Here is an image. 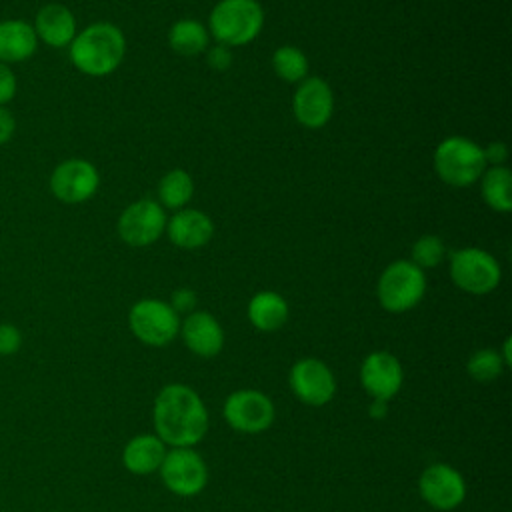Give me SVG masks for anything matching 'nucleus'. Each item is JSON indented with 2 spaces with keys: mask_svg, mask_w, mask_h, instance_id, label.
<instances>
[{
  "mask_svg": "<svg viewBox=\"0 0 512 512\" xmlns=\"http://www.w3.org/2000/svg\"><path fill=\"white\" fill-rule=\"evenodd\" d=\"M158 472L164 486L182 498L200 494L208 484V466L194 448H168Z\"/></svg>",
  "mask_w": 512,
  "mask_h": 512,
  "instance_id": "nucleus-8",
  "label": "nucleus"
},
{
  "mask_svg": "<svg viewBox=\"0 0 512 512\" xmlns=\"http://www.w3.org/2000/svg\"><path fill=\"white\" fill-rule=\"evenodd\" d=\"M426 292V278L422 268L410 260H396L384 268L378 278V302L384 310L400 314L412 310Z\"/></svg>",
  "mask_w": 512,
  "mask_h": 512,
  "instance_id": "nucleus-5",
  "label": "nucleus"
},
{
  "mask_svg": "<svg viewBox=\"0 0 512 512\" xmlns=\"http://www.w3.org/2000/svg\"><path fill=\"white\" fill-rule=\"evenodd\" d=\"M32 28L38 42L52 48H64L70 46L76 36V18L64 4L50 2L38 10Z\"/></svg>",
  "mask_w": 512,
  "mask_h": 512,
  "instance_id": "nucleus-17",
  "label": "nucleus"
},
{
  "mask_svg": "<svg viewBox=\"0 0 512 512\" xmlns=\"http://www.w3.org/2000/svg\"><path fill=\"white\" fill-rule=\"evenodd\" d=\"M132 334L148 346H166L180 332V318L168 302L156 298L138 300L128 312Z\"/></svg>",
  "mask_w": 512,
  "mask_h": 512,
  "instance_id": "nucleus-6",
  "label": "nucleus"
},
{
  "mask_svg": "<svg viewBox=\"0 0 512 512\" xmlns=\"http://www.w3.org/2000/svg\"><path fill=\"white\" fill-rule=\"evenodd\" d=\"M292 394L306 406H324L336 394V378L326 362L318 358H300L288 374Z\"/></svg>",
  "mask_w": 512,
  "mask_h": 512,
  "instance_id": "nucleus-11",
  "label": "nucleus"
},
{
  "mask_svg": "<svg viewBox=\"0 0 512 512\" xmlns=\"http://www.w3.org/2000/svg\"><path fill=\"white\" fill-rule=\"evenodd\" d=\"M274 72L286 82H302L308 74V60L296 46H280L272 54Z\"/></svg>",
  "mask_w": 512,
  "mask_h": 512,
  "instance_id": "nucleus-26",
  "label": "nucleus"
},
{
  "mask_svg": "<svg viewBox=\"0 0 512 512\" xmlns=\"http://www.w3.org/2000/svg\"><path fill=\"white\" fill-rule=\"evenodd\" d=\"M482 152H484L486 164L490 162L492 166H502V162L508 158V150L502 142H492L488 144V148H482Z\"/></svg>",
  "mask_w": 512,
  "mask_h": 512,
  "instance_id": "nucleus-33",
  "label": "nucleus"
},
{
  "mask_svg": "<svg viewBox=\"0 0 512 512\" xmlns=\"http://www.w3.org/2000/svg\"><path fill=\"white\" fill-rule=\"evenodd\" d=\"M48 186L56 200L64 204H82L96 194L100 174L92 162L84 158H68L52 170Z\"/></svg>",
  "mask_w": 512,
  "mask_h": 512,
  "instance_id": "nucleus-10",
  "label": "nucleus"
},
{
  "mask_svg": "<svg viewBox=\"0 0 512 512\" xmlns=\"http://www.w3.org/2000/svg\"><path fill=\"white\" fill-rule=\"evenodd\" d=\"M154 434L168 448H194L208 432V410L196 390L172 382L160 388L152 406Z\"/></svg>",
  "mask_w": 512,
  "mask_h": 512,
  "instance_id": "nucleus-1",
  "label": "nucleus"
},
{
  "mask_svg": "<svg viewBox=\"0 0 512 512\" xmlns=\"http://www.w3.org/2000/svg\"><path fill=\"white\" fill-rule=\"evenodd\" d=\"M434 168L442 182L464 188L472 186L486 170L482 148L462 136H450L442 140L434 152Z\"/></svg>",
  "mask_w": 512,
  "mask_h": 512,
  "instance_id": "nucleus-4",
  "label": "nucleus"
},
{
  "mask_svg": "<svg viewBox=\"0 0 512 512\" xmlns=\"http://www.w3.org/2000/svg\"><path fill=\"white\" fill-rule=\"evenodd\" d=\"M404 382V370L400 360L386 350L370 352L360 364V384L372 400H392Z\"/></svg>",
  "mask_w": 512,
  "mask_h": 512,
  "instance_id": "nucleus-13",
  "label": "nucleus"
},
{
  "mask_svg": "<svg viewBox=\"0 0 512 512\" xmlns=\"http://www.w3.org/2000/svg\"><path fill=\"white\" fill-rule=\"evenodd\" d=\"M192 192H194L192 176L182 168L170 170L168 174H164V178L158 184L160 202L174 210H180L192 198Z\"/></svg>",
  "mask_w": 512,
  "mask_h": 512,
  "instance_id": "nucleus-24",
  "label": "nucleus"
},
{
  "mask_svg": "<svg viewBox=\"0 0 512 512\" xmlns=\"http://www.w3.org/2000/svg\"><path fill=\"white\" fill-rule=\"evenodd\" d=\"M264 24V12L256 0H220L210 12V34L218 44L244 46L252 42Z\"/></svg>",
  "mask_w": 512,
  "mask_h": 512,
  "instance_id": "nucleus-3",
  "label": "nucleus"
},
{
  "mask_svg": "<svg viewBox=\"0 0 512 512\" xmlns=\"http://www.w3.org/2000/svg\"><path fill=\"white\" fill-rule=\"evenodd\" d=\"M178 334L186 348L200 358H214L224 348V330L210 312L194 310L186 314Z\"/></svg>",
  "mask_w": 512,
  "mask_h": 512,
  "instance_id": "nucleus-16",
  "label": "nucleus"
},
{
  "mask_svg": "<svg viewBox=\"0 0 512 512\" xmlns=\"http://www.w3.org/2000/svg\"><path fill=\"white\" fill-rule=\"evenodd\" d=\"M214 234L212 220L194 208L178 210L168 222V238L172 244L184 250H196L204 246Z\"/></svg>",
  "mask_w": 512,
  "mask_h": 512,
  "instance_id": "nucleus-18",
  "label": "nucleus"
},
{
  "mask_svg": "<svg viewBox=\"0 0 512 512\" xmlns=\"http://www.w3.org/2000/svg\"><path fill=\"white\" fill-rule=\"evenodd\" d=\"M506 370L500 352L494 348H480L474 350L466 362V372L472 380L480 382V384H488L496 378H500V374Z\"/></svg>",
  "mask_w": 512,
  "mask_h": 512,
  "instance_id": "nucleus-25",
  "label": "nucleus"
},
{
  "mask_svg": "<svg viewBox=\"0 0 512 512\" xmlns=\"http://www.w3.org/2000/svg\"><path fill=\"white\" fill-rule=\"evenodd\" d=\"M206 60H208V64H210L214 70L222 72V70H228V68H230V64H232V52L228 50V46L218 44V46H214V48L208 50Z\"/></svg>",
  "mask_w": 512,
  "mask_h": 512,
  "instance_id": "nucleus-31",
  "label": "nucleus"
},
{
  "mask_svg": "<svg viewBox=\"0 0 512 512\" xmlns=\"http://www.w3.org/2000/svg\"><path fill=\"white\" fill-rule=\"evenodd\" d=\"M452 282L468 294H488L500 284V266L496 258L480 248L456 250L450 258Z\"/></svg>",
  "mask_w": 512,
  "mask_h": 512,
  "instance_id": "nucleus-9",
  "label": "nucleus"
},
{
  "mask_svg": "<svg viewBox=\"0 0 512 512\" xmlns=\"http://www.w3.org/2000/svg\"><path fill=\"white\" fill-rule=\"evenodd\" d=\"M500 358L504 362V366H512V338H506L504 344H502V352H500Z\"/></svg>",
  "mask_w": 512,
  "mask_h": 512,
  "instance_id": "nucleus-35",
  "label": "nucleus"
},
{
  "mask_svg": "<svg viewBox=\"0 0 512 512\" xmlns=\"http://www.w3.org/2000/svg\"><path fill=\"white\" fill-rule=\"evenodd\" d=\"M512 174L504 166H492L482 174V196L496 212H508L512 208Z\"/></svg>",
  "mask_w": 512,
  "mask_h": 512,
  "instance_id": "nucleus-23",
  "label": "nucleus"
},
{
  "mask_svg": "<svg viewBox=\"0 0 512 512\" xmlns=\"http://www.w3.org/2000/svg\"><path fill=\"white\" fill-rule=\"evenodd\" d=\"M16 96V76L8 64L0 62V106L8 104Z\"/></svg>",
  "mask_w": 512,
  "mask_h": 512,
  "instance_id": "nucleus-30",
  "label": "nucleus"
},
{
  "mask_svg": "<svg viewBox=\"0 0 512 512\" xmlns=\"http://www.w3.org/2000/svg\"><path fill=\"white\" fill-rule=\"evenodd\" d=\"M14 132H16V118H14V114L6 106H0V146L10 142Z\"/></svg>",
  "mask_w": 512,
  "mask_h": 512,
  "instance_id": "nucleus-32",
  "label": "nucleus"
},
{
  "mask_svg": "<svg viewBox=\"0 0 512 512\" xmlns=\"http://www.w3.org/2000/svg\"><path fill=\"white\" fill-rule=\"evenodd\" d=\"M166 226V214L154 200L132 202L118 220V234L130 246H148L160 238Z\"/></svg>",
  "mask_w": 512,
  "mask_h": 512,
  "instance_id": "nucleus-14",
  "label": "nucleus"
},
{
  "mask_svg": "<svg viewBox=\"0 0 512 512\" xmlns=\"http://www.w3.org/2000/svg\"><path fill=\"white\" fill-rule=\"evenodd\" d=\"M248 320L260 332H274L288 320V302L278 292L262 290L248 302Z\"/></svg>",
  "mask_w": 512,
  "mask_h": 512,
  "instance_id": "nucleus-21",
  "label": "nucleus"
},
{
  "mask_svg": "<svg viewBox=\"0 0 512 512\" xmlns=\"http://www.w3.org/2000/svg\"><path fill=\"white\" fill-rule=\"evenodd\" d=\"M124 52V34L110 22H94L70 42V62L74 68L96 78L112 74L120 66Z\"/></svg>",
  "mask_w": 512,
  "mask_h": 512,
  "instance_id": "nucleus-2",
  "label": "nucleus"
},
{
  "mask_svg": "<svg viewBox=\"0 0 512 512\" xmlns=\"http://www.w3.org/2000/svg\"><path fill=\"white\" fill-rule=\"evenodd\" d=\"M418 492L434 510L450 512L464 502L466 480L454 466L436 462L422 470L418 478Z\"/></svg>",
  "mask_w": 512,
  "mask_h": 512,
  "instance_id": "nucleus-12",
  "label": "nucleus"
},
{
  "mask_svg": "<svg viewBox=\"0 0 512 512\" xmlns=\"http://www.w3.org/2000/svg\"><path fill=\"white\" fill-rule=\"evenodd\" d=\"M222 416L228 426L240 434L266 432L276 416L274 402L260 390L242 388L224 400Z\"/></svg>",
  "mask_w": 512,
  "mask_h": 512,
  "instance_id": "nucleus-7",
  "label": "nucleus"
},
{
  "mask_svg": "<svg viewBox=\"0 0 512 512\" xmlns=\"http://www.w3.org/2000/svg\"><path fill=\"white\" fill-rule=\"evenodd\" d=\"M296 120L306 128H322L334 110V96L328 86L318 76L304 78L294 92L292 100Z\"/></svg>",
  "mask_w": 512,
  "mask_h": 512,
  "instance_id": "nucleus-15",
  "label": "nucleus"
},
{
  "mask_svg": "<svg viewBox=\"0 0 512 512\" xmlns=\"http://www.w3.org/2000/svg\"><path fill=\"white\" fill-rule=\"evenodd\" d=\"M168 304L172 306V310L176 314H180V312L190 314V312H194V306H196V292L190 288H178L172 292Z\"/></svg>",
  "mask_w": 512,
  "mask_h": 512,
  "instance_id": "nucleus-29",
  "label": "nucleus"
},
{
  "mask_svg": "<svg viewBox=\"0 0 512 512\" xmlns=\"http://www.w3.org/2000/svg\"><path fill=\"white\" fill-rule=\"evenodd\" d=\"M38 38L30 22L20 18L0 20V62L16 64L34 56Z\"/></svg>",
  "mask_w": 512,
  "mask_h": 512,
  "instance_id": "nucleus-19",
  "label": "nucleus"
},
{
  "mask_svg": "<svg viewBox=\"0 0 512 512\" xmlns=\"http://www.w3.org/2000/svg\"><path fill=\"white\" fill-rule=\"evenodd\" d=\"M444 242L434 234H424L412 244V264L418 268H434L444 260Z\"/></svg>",
  "mask_w": 512,
  "mask_h": 512,
  "instance_id": "nucleus-27",
  "label": "nucleus"
},
{
  "mask_svg": "<svg viewBox=\"0 0 512 512\" xmlns=\"http://www.w3.org/2000/svg\"><path fill=\"white\" fill-rule=\"evenodd\" d=\"M368 412L372 418H384L388 412V402L382 400H372V404L368 406Z\"/></svg>",
  "mask_w": 512,
  "mask_h": 512,
  "instance_id": "nucleus-34",
  "label": "nucleus"
},
{
  "mask_svg": "<svg viewBox=\"0 0 512 512\" xmlns=\"http://www.w3.org/2000/svg\"><path fill=\"white\" fill-rule=\"evenodd\" d=\"M22 332L10 322H0V356H14L22 348Z\"/></svg>",
  "mask_w": 512,
  "mask_h": 512,
  "instance_id": "nucleus-28",
  "label": "nucleus"
},
{
  "mask_svg": "<svg viewBox=\"0 0 512 512\" xmlns=\"http://www.w3.org/2000/svg\"><path fill=\"white\" fill-rule=\"evenodd\" d=\"M168 42L180 56H196L208 46V30L198 20H178L168 32Z\"/></svg>",
  "mask_w": 512,
  "mask_h": 512,
  "instance_id": "nucleus-22",
  "label": "nucleus"
},
{
  "mask_svg": "<svg viewBox=\"0 0 512 512\" xmlns=\"http://www.w3.org/2000/svg\"><path fill=\"white\" fill-rule=\"evenodd\" d=\"M168 446L156 434H138L122 450V464L128 472L144 476L158 472Z\"/></svg>",
  "mask_w": 512,
  "mask_h": 512,
  "instance_id": "nucleus-20",
  "label": "nucleus"
}]
</instances>
